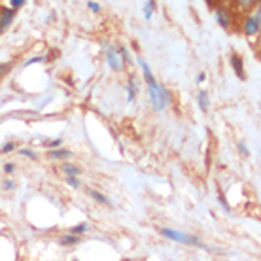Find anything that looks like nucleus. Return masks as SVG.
I'll return each mask as SVG.
<instances>
[{
  "label": "nucleus",
  "mask_w": 261,
  "mask_h": 261,
  "mask_svg": "<svg viewBox=\"0 0 261 261\" xmlns=\"http://www.w3.org/2000/svg\"><path fill=\"white\" fill-rule=\"evenodd\" d=\"M242 33L248 38H255L261 33V4H255L248 12V15L244 17L242 23Z\"/></svg>",
  "instance_id": "1"
},
{
  "label": "nucleus",
  "mask_w": 261,
  "mask_h": 261,
  "mask_svg": "<svg viewBox=\"0 0 261 261\" xmlns=\"http://www.w3.org/2000/svg\"><path fill=\"white\" fill-rule=\"evenodd\" d=\"M161 235L165 239H169L172 242H180V244H190V246H199V248H204V244L201 242L199 237L188 235V233H182V231H176V229L170 227H161Z\"/></svg>",
  "instance_id": "2"
},
{
  "label": "nucleus",
  "mask_w": 261,
  "mask_h": 261,
  "mask_svg": "<svg viewBox=\"0 0 261 261\" xmlns=\"http://www.w3.org/2000/svg\"><path fill=\"white\" fill-rule=\"evenodd\" d=\"M102 51H105L106 65L110 66V70L121 74V72L125 70V63H123V59H121V55H119L118 47L112 46V42L105 40V42H102Z\"/></svg>",
  "instance_id": "3"
},
{
  "label": "nucleus",
  "mask_w": 261,
  "mask_h": 261,
  "mask_svg": "<svg viewBox=\"0 0 261 261\" xmlns=\"http://www.w3.org/2000/svg\"><path fill=\"white\" fill-rule=\"evenodd\" d=\"M214 19L223 31H229L233 27V13H231L229 6H222L220 4L218 8H214Z\"/></svg>",
  "instance_id": "4"
},
{
  "label": "nucleus",
  "mask_w": 261,
  "mask_h": 261,
  "mask_svg": "<svg viewBox=\"0 0 261 261\" xmlns=\"http://www.w3.org/2000/svg\"><path fill=\"white\" fill-rule=\"evenodd\" d=\"M15 12L13 8L6 6V8H0V34H4L12 27L13 19H15Z\"/></svg>",
  "instance_id": "5"
},
{
  "label": "nucleus",
  "mask_w": 261,
  "mask_h": 261,
  "mask_svg": "<svg viewBox=\"0 0 261 261\" xmlns=\"http://www.w3.org/2000/svg\"><path fill=\"white\" fill-rule=\"evenodd\" d=\"M229 63H231V68L235 72L237 78L241 80H246V70H244V61L239 53H231V57H229Z\"/></svg>",
  "instance_id": "6"
},
{
  "label": "nucleus",
  "mask_w": 261,
  "mask_h": 261,
  "mask_svg": "<svg viewBox=\"0 0 261 261\" xmlns=\"http://www.w3.org/2000/svg\"><path fill=\"white\" fill-rule=\"evenodd\" d=\"M159 82L157 80H151L148 82V95H150V102H151V108L155 112H161L159 108Z\"/></svg>",
  "instance_id": "7"
},
{
  "label": "nucleus",
  "mask_w": 261,
  "mask_h": 261,
  "mask_svg": "<svg viewBox=\"0 0 261 261\" xmlns=\"http://www.w3.org/2000/svg\"><path fill=\"white\" fill-rule=\"evenodd\" d=\"M125 91H127V102H129V105H133V102L137 100L138 91H140V87H138L137 78H135L133 74L129 76V82H127V85H125Z\"/></svg>",
  "instance_id": "8"
},
{
  "label": "nucleus",
  "mask_w": 261,
  "mask_h": 261,
  "mask_svg": "<svg viewBox=\"0 0 261 261\" xmlns=\"http://www.w3.org/2000/svg\"><path fill=\"white\" fill-rule=\"evenodd\" d=\"M47 157L53 159V161H68L74 157L70 150H65V148H51V150L47 151Z\"/></svg>",
  "instance_id": "9"
},
{
  "label": "nucleus",
  "mask_w": 261,
  "mask_h": 261,
  "mask_svg": "<svg viewBox=\"0 0 261 261\" xmlns=\"http://www.w3.org/2000/svg\"><path fill=\"white\" fill-rule=\"evenodd\" d=\"M197 105H199V108H201L202 114H208L210 110V95L206 89H199V93H197Z\"/></svg>",
  "instance_id": "10"
},
{
  "label": "nucleus",
  "mask_w": 261,
  "mask_h": 261,
  "mask_svg": "<svg viewBox=\"0 0 261 261\" xmlns=\"http://www.w3.org/2000/svg\"><path fill=\"white\" fill-rule=\"evenodd\" d=\"M255 4H259V0H233L231 2V6L235 8L237 12H242V13H248Z\"/></svg>",
  "instance_id": "11"
},
{
  "label": "nucleus",
  "mask_w": 261,
  "mask_h": 261,
  "mask_svg": "<svg viewBox=\"0 0 261 261\" xmlns=\"http://www.w3.org/2000/svg\"><path fill=\"white\" fill-rule=\"evenodd\" d=\"M87 195L91 197L93 201H97L98 204H105V206H114V202H112L110 199L102 193V191H97V190H93V188H87Z\"/></svg>",
  "instance_id": "12"
},
{
  "label": "nucleus",
  "mask_w": 261,
  "mask_h": 261,
  "mask_svg": "<svg viewBox=\"0 0 261 261\" xmlns=\"http://www.w3.org/2000/svg\"><path fill=\"white\" fill-rule=\"evenodd\" d=\"M137 63H138V66H140V70H142V76H144V80H146V84H148V82H151V80H155V76H153V72H151L150 65H148L142 57H137Z\"/></svg>",
  "instance_id": "13"
},
{
  "label": "nucleus",
  "mask_w": 261,
  "mask_h": 261,
  "mask_svg": "<svg viewBox=\"0 0 261 261\" xmlns=\"http://www.w3.org/2000/svg\"><path fill=\"white\" fill-rule=\"evenodd\" d=\"M80 242V235H74V233H68V235H63L59 239L61 246H76Z\"/></svg>",
  "instance_id": "14"
},
{
  "label": "nucleus",
  "mask_w": 261,
  "mask_h": 261,
  "mask_svg": "<svg viewBox=\"0 0 261 261\" xmlns=\"http://www.w3.org/2000/svg\"><path fill=\"white\" fill-rule=\"evenodd\" d=\"M153 13H155V0H146V4H144V19L150 21L153 17Z\"/></svg>",
  "instance_id": "15"
},
{
  "label": "nucleus",
  "mask_w": 261,
  "mask_h": 261,
  "mask_svg": "<svg viewBox=\"0 0 261 261\" xmlns=\"http://www.w3.org/2000/svg\"><path fill=\"white\" fill-rule=\"evenodd\" d=\"M63 172H65L66 176H80V174H82V169L74 163H65L63 165Z\"/></svg>",
  "instance_id": "16"
},
{
  "label": "nucleus",
  "mask_w": 261,
  "mask_h": 261,
  "mask_svg": "<svg viewBox=\"0 0 261 261\" xmlns=\"http://www.w3.org/2000/svg\"><path fill=\"white\" fill-rule=\"evenodd\" d=\"M89 227H91V225H89V223H78V225H74V227L70 229V233H74V235H85V233H87V231H89Z\"/></svg>",
  "instance_id": "17"
},
{
  "label": "nucleus",
  "mask_w": 261,
  "mask_h": 261,
  "mask_svg": "<svg viewBox=\"0 0 261 261\" xmlns=\"http://www.w3.org/2000/svg\"><path fill=\"white\" fill-rule=\"evenodd\" d=\"M46 61H47V55H36V57L27 59L25 63H23V68H27V66H31V65H40V63H46Z\"/></svg>",
  "instance_id": "18"
},
{
  "label": "nucleus",
  "mask_w": 261,
  "mask_h": 261,
  "mask_svg": "<svg viewBox=\"0 0 261 261\" xmlns=\"http://www.w3.org/2000/svg\"><path fill=\"white\" fill-rule=\"evenodd\" d=\"M118 51H119V55H121V59H123L125 66L133 65V59H130V53H129V49H127V47H125V46H119Z\"/></svg>",
  "instance_id": "19"
},
{
  "label": "nucleus",
  "mask_w": 261,
  "mask_h": 261,
  "mask_svg": "<svg viewBox=\"0 0 261 261\" xmlns=\"http://www.w3.org/2000/svg\"><path fill=\"white\" fill-rule=\"evenodd\" d=\"M85 6H87V10H89V12H93V13L102 12V6H100L98 2H95V0H87V2H85Z\"/></svg>",
  "instance_id": "20"
},
{
  "label": "nucleus",
  "mask_w": 261,
  "mask_h": 261,
  "mask_svg": "<svg viewBox=\"0 0 261 261\" xmlns=\"http://www.w3.org/2000/svg\"><path fill=\"white\" fill-rule=\"evenodd\" d=\"M19 153L23 157H29V159H33V161H36L38 159V153L34 150H31V148H19Z\"/></svg>",
  "instance_id": "21"
},
{
  "label": "nucleus",
  "mask_w": 261,
  "mask_h": 261,
  "mask_svg": "<svg viewBox=\"0 0 261 261\" xmlns=\"http://www.w3.org/2000/svg\"><path fill=\"white\" fill-rule=\"evenodd\" d=\"M13 150H17V144L15 142H6V144H2V148H0V153H12Z\"/></svg>",
  "instance_id": "22"
},
{
  "label": "nucleus",
  "mask_w": 261,
  "mask_h": 261,
  "mask_svg": "<svg viewBox=\"0 0 261 261\" xmlns=\"http://www.w3.org/2000/svg\"><path fill=\"white\" fill-rule=\"evenodd\" d=\"M17 188V184L13 182L12 178H6V180H2V190H6V191H13Z\"/></svg>",
  "instance_id": "23"
},
{
  "label": "nucleus",
  "mask_w": 261,
  "mask_h": 261,
  "mask_svg": "<svg viewBox=\"0 0 261 261\" xmlns=\"http://www.w3.org/2000/svg\"><path fill=\"white\" fill-rule=\"evenodd\" d=\"M66 184H68L70 188H74V190H80V188H82V182L78 180V176H66Z\"/></svg>",
  "instance_id": "24"
},
{
  "label": "nucleus",
  "mask_w": 261,
  "mask_h": 261,
  "mask_svg": "<svg viewBox=\"0 0 261 261\" xmlns=\"http://www.w3.org/2000/svg\"><path fill=\"white\" fill-rule=\"evenodd\" d=\"M15 169H17V167H15V163H12V161H8V163H4V167H2V170L6 172L8 176H12L13 172H15Z\"/></svg>",
  "instance_id": "25"
},
{
  "label": "nucleus",
  "mask_w": 261,
  "mask_h": 261,
  "mask_svg": "<svg viewBox=\"0 0 261 261\" xmlns=\"http://www.w3.org/2000/svg\"><path fill=\"white\" fill-rule=\"evenodd\" d=\"M27 0H8V6L13 8V10H19V8L25 6Z\"/></svg>",
  "instance_id": "26"
},
{
  "label": "nucleus",
  "mask_w": 261,
  "mask_h": 261,
  "mask_svg": "<svg viewBox=\"0 0 261 261\" xmlns=\"http://www.w3.org/2000/svg\"><path fill=\"white\" fill-rule=\"evenodd\" d=\"M237 148H239V153H242L244 157H250V150H248V146H246V142H242V140H241Z\"/></svg>",
  "instance_id": "27"
},
{
  "label": "nucleus",
  "mask_w": 261,
  "mask_h": 261,
  "mask_svg": "<svg viewBox=\"0 0 261 261\" xmlns=\"http://www.w3.org/2000/svg\"><path fill=\"white\" fill-rule=\"evenodd\" d=\"M10 68H12V65H10V63H0V80L4 78L8 72H10Z\"/></svg>",
  "instance_id": "28"
},
{
  "label": "nucleus",
  "mask_w": 261,
  "mask_h": 261,
  "mask_svg": "<svg viewBox=\"0 0 261 261\" xmlns=\"http://www.w3.org/2000/svg\"><path fill=\"white\" fill-rule=\"evenodd\" d=\"M61 146H63V138H53V140H49V142H47V148H49V150H51V148H61Z\"/></svg>",
  "instance_id": "29"
},
{
  "label": "nucleus",
  "mask_w": 261,
  "mask_h": 261,
  "mask_svg": "<svg viewBox=\"0 0 261 261\" xmlns=\"http://www.w3.org/2000/svg\"><path fill=\"white\" fill-rule=\"evenodd\" d=\"M218 201H220V204H222V206H223V210H225V212H231V208H229L227 201H225V197H223L222 193H220V195H218Z\"/></svg>",
  "instance_id": "30"
},
{
  "label": "nucleus",
  "mask_w": 261,
  "mask_h": 261,
  "mask_svg": "<svg viewBox=\"0 0 261 261\" xmlns=\"http://www.w3.org/2000/svg\"><path fill=\"white\" fill-rule=\"evenodd\" d=\"M204 80H206V72H201V74L197 76V84H202Z\"/></svg>",
  "instance_id": "31"
},
{
  "label": "nucleus",
  "mask_w": 261,
  "mask_h": 261,
  "mask_svg": "<svg viewBox=\"0 0 261 261\" xmlns=\"http://www.w3.org/2000/svg\"><path fill=\"white\" fill-rule=\"evenodd\" d=\"M231 2H233V0H220L222 6H231Z\"/></svg>",
  "instance_id": "32"
},
{
  "label": "nucleus",
  "mask_w": 261,
  "mask_h": 261,
  "mask_svg": "<svg viewBox=\"0 0 261 261\" xmlns=\"http://www.w3.org/2000/svg\"><path fill=\"white\" fill-rule=\"evenodd\" d=\"M204 2H206V6L214 8V0H204Z\"/></svg>",
  "instance_id": "33"
},
{
  "label": "nucleus",
  "mask_w": 261,
  "mask_h": 261,
  "mask_svg": "<svg viewBox=\"0 0 261 261\" xmlns=\"http://www.w3.org/2000/svg\"><path fill=\"white\" fill-rule=\"evenodd\" d=\"M0 8H2V6H0Z\"/></svg>",
  "instance_id": "34"
}]
</instances>
